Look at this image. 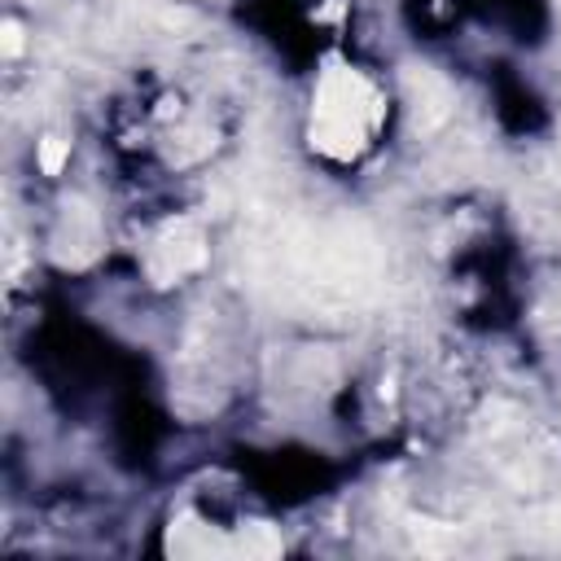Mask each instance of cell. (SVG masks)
<instances>
[{"mask_svg": "<svg viewBox=\"0 0 561 561\" xmlns=\"http://www.w3.org/2000/svg\"><path fill=\"white\" fill-rule=\"evenodd\" d=\"M66 153H70V140H61V136H44V140H39V167H44L48 175L61 171Z\"/></svg>", "mask_w": 561, "mask_h": 561, "instance_id": "6", "label": "cell"}, {"mask_svg": "<svg viewBox=\"0 0 561 561\" xmlns=\"http://www.w3.org/2000/svg\"><path fill=\"white\" fill-rule=\"evenodd\" d=\"M18 48H22V26L4 22V53H18Z\"/></svg>", "mask_w": 561, "mask_h": 561, "instance_id": "7", "label": "cell"}, {"mask_svg": "<svg viewBox=\"0 0 561 561\" xmlns=\"http://www.w3.org/2000/svg\"><path fill=\"white\" fill-rule=\"evenodd\" d=\"M408 96H412V110H416V127L430 131L434 123L447 118L451 92H447V83H443L438 75H430V70H412V75H408Z\"/></svg>", "mask_w": 561, "mask_h": 561, "instance_id": "5", "label": "cell"}, {"mask_svg": "<svg viewBox=\"0 0 561 561\" xmlns=\"http://www.w3.org/2000/svg\"><path fill=\"white\" fill-rule=\"evenodd\" d=\"M167 552L171 557H276L280 552V535L263 522L241 526L237 535H219L202 522H171L167 530Z\"/></svg>", "mask_w": 561, "mask_h": 561, "instance_id": "2", "label": "cell"}, {"mask_svg": "<svg viewBox=\"0 0 561 561\" xmlns=\"http://www.w3.org/2000/svg\"><path fill=\"white\" fill-rule=\"evenodd\" d=\"M381 118H386V96L377 92V83L351 61L329 57L311 96V127H307L311 149H320L333 162H351L373 145Z\"/></svg>", "mask_w": 561, "mask_h": 561, "instance_id": "1", "label": "cell"}, {"mask_svg": "<svg viewBox=\"0 0 561 561\" xmlns=\"http://www.w3.org/2000/svg\"><path fill=\"white\" fill-rule=\"evenodd\" d=\"M96 245H101V224H96V215L88 210V206H66V215H61V228H57V250H61V259H70V263H88L92 254H96Z\"/></svg>", "mask_w": 561, "mask_h": 561, "instance_id": "4", "label": "cell"}, {"mask_svg": "<svg viewBox=\"0 0 561 561\" xmlns=\"http://www.w3.org/2000/svg\"><path fill=\"white\" fill-rule=\"evenodd\" d=\"M206 263V237L193 219H171L153 232L149 250H145V272L153 285H175L188 272H197Z\"/></svg>", "mask_w": 561, "mask_h": 561, "instance_id": "3", "label": "cell"}]
</instances>
